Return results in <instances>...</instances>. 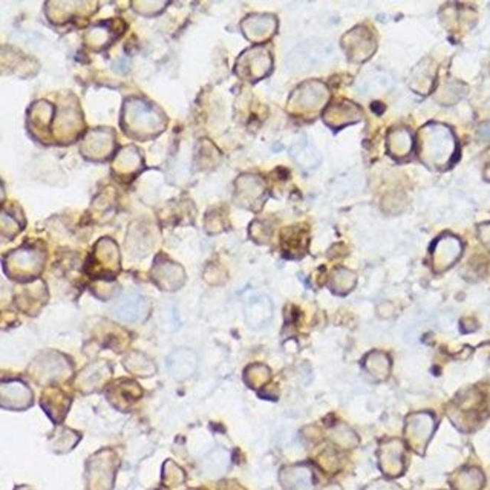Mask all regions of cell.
Returning <instances> with one entry per match:
<instances>
[{"label": "cell", "mask_w": 490, "mask_h": 490, "mask_svg": "<svg viewBox=\"0 0 490 490\" xmlns=\"http://www.w3.org/2000/svg\"><path fill=\"white\" fill-rule=\"evenodd\" d=\"M457 142L451 129L431 123L420 131L418 155L429 167L446 169L454 161Z\"/></svg>", "instance_id": "6da1fadb"}, {"label": "cell", "mask_w": 490, "mask_h": 490, "mask_svg": "<svg viewBox=\"0 0 490 490\" xmlns=\"http://www.w3.org/2000/svg\"><path fill=\"white\" fill-rule=\"evenodd\" d=\"M336 54L329 40L311 38L296 46L287 57V69L292 73H308L325 66Z\"/></svg>", "instance_id": "7a4b0ae2"}, {"label": "cell", "mask_w": 490, "mask_h": 490, "mask_svg": "<svg viewBox=\"0 0 490 490\" xmlns=\"http://www.w3.org/2000/svg\"><path fill=\"white\" fill-rule=\"evenodd\" d=\"M111 314L124 324L143 322L149 314V302L138 292H126L112 304Z\"/></svg>", "instance_id": "3957f363"}, {"label": "cell", "mask_w": 490, "mask_h": 490, "mask_svg": "<svg viewBox=\"0 0 490 490\" xmlns=\"http://www.w3.org/2000/svg\"><path fill=\"white\" fill-rule=\"evenodd\" d=\"M126 124L134 126V132L154 134L159 127V115L151 111L142 100H129L126 103Z\"/></svg>", "instance_id": "277c9868"}, {"label": "cell", "mask_w": 490, "mask_h": 490, "mask_svg": "<svg viewBox=\"0 0 490 490\" xmlns=\"http://www.w3.org/2000/svg\"><path fill=\"white\" fill-rule=\"evenodd\" d=\"M273 317V304L265 294H255L245 305V322L250 328L262 329Z\"/></svg>", "instance_id": "5b68a950"}, {"label": "cell", "mask_w": 490, "mask_h": 490, "mask_svg": "<svg viewBox=\"0 0 490 490\" xmlns=\"http://www.w3.org/2000/svg\"><path fill=\"white\" fill-rule=\"evenodd\" d=\"M343 45L349 54V58L356 60V62H363V60L371 57L377 46L373 34L365 28H356L354 31L349 33L345 37Z\"/></svg>", "instance_id": "8992f818"}, {"label": "cell", "mask_w": 490, "mask_h": 490, "mask_svg": "<svg viewBox=\"0 0 490 490\" xmlns=\"http://www.w3.org/2000/svg\"><path fill=\"white\" fill-rule=\"evenodd\" d=\"M244 68L243 71H239L243 77H250L253 80L257 78H262L264 75H267V73L272 69V57L264 49L257 48L253 49V51H248L245 53L241 58H239V63L238 68Z\"/></svg>", "instance_id": "52a82bcc"}, {"label": "cell", "mask_w": 490, "mask_h": 490, "mask_svg": "<svg viewBox=\"0 0 490 490\" xmlns=\"http://www.w3.org/2000/svg\"><path fill=\"white\" fill-rule=\"evenodd\" d=\"M328 100V89L317 82H309L302 85L293 95L292 105L313 111V109L321 107Z\"/></svg>", "instance_id": "ba28073f"}, {"label": "cell", "mask_w": 490, "mask_h": 490, "mask_svg": "<svg viewBox=\"0 0 490 490\" xmlns=\"http://www.w3.org/2000/svg\"><path fill=\"white\" fill-rule=\"evenodd\" d=\"M169 371L175 378L184 380L192 377L198 368V357L193 351L187 348H179L169 356L167 360Z\"/></svg>", "instance_id": "9c48e42d"}, {"label": "cell", "mask_w": 490, "mask_h": 490, "mask_svg": "<svg viewBox=\"0 0 490 490\" xmlns=\"http://www.w3.org/2000/svg\"><path fill=\"white\" fill-rule=\"evenodd\" d=\"M2 405L5 408L11 409H23L31 405L33 394L29 391V388L18 382V380H11V382L2 383Z\"/></svg>", "instance_id": "30bf717a"}, {"label": "cell", "mask_w": 490, "mask_h": 490, "mask_svg": "<svg viewBox=\"0 0 490 490\" xmlns=\"http://www.w3.org/2000/svg\"><path fill=\"white\" fill-rule=\"evenodd\" d=\"M243 29L250 40L262 42L276 31V18L273 16H250L243 22Z\"/></svg>", "instance_id": "8fae6325"}, {"label": "cell", "mask_w": 490, "mask_h": 490, "mask_svg": "<svg viewBox=\"0 0 490 490\" xmlns=\"http://www.w3.org/2000/svg\"><path fill=\"white\" fill-rule=\"evenodd\" d=\"M462 253V244L454 236L440 238L434 248V262L435 268L451 267Z\"/></svg>", "instance_id": "7c38bea8"}, {"label": "cell", "mask_w": 490, "mask_h": 490, "mask_svg": "<svg viewBox=\"0 0 490 490\" xmlns=\"http://www.w3.org/2000/svg\"><path fill=\"white\" fill-rule=\"evenodd\" d=\"M388 152L394 158H405L412 151V135L406 127H395L388 135Z\"/></svg>", "instance_id": "4fadbf2b"}, {"label": "cell", "mask_w": 490, "mask_h": 490, "mask_svg": "<svg viewBox=\"0 0 490 490\" xmlns=\"http://www.w3.org/2000/svg\"><path fill=\"white\" fill-rule=\"evenodd\" d=\"M292 156L299 166L307 170L314 169L321 163V154L316 151L314 144L307 137H302L301 139H297V143H294L292 149Z\"/></svg>", "instance_id": "5bb4252c"}, {"label": "cell", "mask_w": 490, "mask_h": 490, "mask_svg": "<svg viewBox=\"0 0 490 490\" xmlns=\"http://www.w3.org/2000/svg\"><path fill=\"white\" fill-rule=\"evenodd\" d=\"M360 118L358 107L351 103H337L325 112V122L329 126H343Z\"/></svg>", "instance_id": "9a60e30c"}, {"label": "cell", "mask_w": 490, "mask_h": 490, "mask_svg": "<svg viewBox=\"0 0 490 490\" xmlns=\"http://www.w3.org/2000/svg\"><path fill=\"white\" fill-rule=\"evenodd\" d=\"M109 376V369L106 365H92L80 374L77 385L83 389V391H94L97 386L103 385L106 377Z\"/></svg>", "instance_id": "2e32d148"}, {"label": "cell", "mask_w": 490, "mask_h": 490, "mask_svg": "<svg viewBox=\"0 0 490 490\" xmlns=\"http://www.w3.org/2000/svg\"><path fill=\"white\" fill-rule=\"evenodd\" d=\"M9 259L14 262L16 272H22L25 267L26 273H36L38 272V268L42 267V259H38L36 250L22 248L18 250V252H14Z\"/></svg>", "instance_id": "e0dca14e"}, {"label": "cell", "mask_w": 490, "mask_h": 490, "mask_svg": "<svg viewBox=\"0 0 490 490\" xmlns=\"http://www.w3.org/2000/svg\"><path fill=\"white\" fill-rule=\"evenodd\" d=\"M393 86V78L388 73L382 71H373L368 73L362 78V85H360V92L362 94H369L374 91H386Z\"/></svg>", "instance_id": "ac0fdd59"}, {"label": "cell", "mask_w": 490, "mask_h": 490, "mask_svg": "<svg viewBox=\"0 0 490 490\" xmlns=\"http://www.w3.org/2000/svg\"><path fill=\"white\" fill-rule=\"evenodd\" d=\"M126 368L129 369V371L139 376V377H151L155 373V366L151 360L144 357L143 354H138V353L127 356Z\"/></svg>", "instance_id": "d6986e66"}, {"label": "cell", "mask_w": 490, "mask_h": 490, "mask_svg": "<svg viewBox=\"0 0 490 490\" xmlns=\"http://www.w3.org/2000/svg\"><path fill=\"white\" fill-rule=\"evenodd\" d=\"M337 285H334V292L337 293H346L349 292L354 287V282H356V275L351 273V272H348V270H343V268H340L337 270V272L334 273L333 276V282H339Z\"/></svg>", "instance_id": "ffe728a7"}, {"label": "cell", "mask_w": 490, "mask_h": 490, "mask_svg": "<svg viewBox=\"0 0 490 490\" xmlns=\"http://www.w3.org/2000/svg\"><path fill=\"white\" fill-rule=\"evenodd\" d=\"M478 137L486 143H490V123H484L478 127Z\"/></svg>", "instance_id": "44dd1931"}, {"label": "cell", "mask_w": 490, "mask_h": 490, "mask_svg": "<svg viewBox=\"0 0 490 490\" xmlns=\"http://www.w3.org/2000/svg\"><path fill=\"white\" fill-rule=\"evenodd\" d=\"M481 236H483V241L487 244V247L490 248V224H487V225H484L483 227V233H481Z\"/></svg>", "instance_id": "7402d4cb"}]
</instances>
